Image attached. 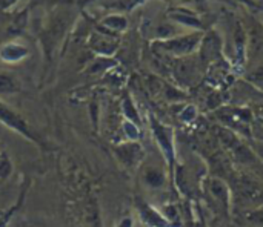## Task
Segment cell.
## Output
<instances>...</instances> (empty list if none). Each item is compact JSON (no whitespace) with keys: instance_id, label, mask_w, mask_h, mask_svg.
Segmentation results:
<instances>
[{"instance_id":"cell-1","label":"cell","mask_w":263,"mask_h":227,"mask_svg":"<svg viewBox=\"0 0 263 227\" xmlns=\"http://www.w3.org/2000/svg\"><path fill=\"white\" fill-rule=\"evenodd\" d=\"M231 204L242 212L263 204V181L251 172L233 171L228 175Z\"/></svg>"},{"instance_id":"cell-2","label":"cell","mask_w":263,"mask_h":227,"mask_svg":"<svg viewBox=\"0 0 263 227\" xmlns=\"http://www.w3.org/2000/svg\"><path fill=\"white\" fill-rule=\"evenodd\" d=\"M216 123L231 129L233 132L239 134L242 138L250 140L253 138V112L251 108L247 106H231L225 105L214 112Z\"/></svg>"},{"instance_id":"cell-3","label":"cell","mask_w":263,"mask_h":227,"mask_svg":"<svg viewBox=\"0 0 263 227\" xmlns=\"http://www.w3.org/2000/svg\"><path fill=\"white\" fill-rule=\"evenodd\" d=\"M149 128L153 132V137L163 155V160L168 168V175L173 180V174L176 169V138L173 128L166 126L160 120H157L154 115H149Z\"/></svg>"},{"instance_id":"cell-4","label":"cell","mask_w":263,"mask_h":227,"mask_svg":"<svg viewBox=\"0 0 263 227\" xmlns=\"http://www.w3.org/2000/svg\"><path fill=\"white\" fill-rule=\"evenodd\" d=\"M173 75L180 88H194L205 77V68L199 57L188 55L174 60Z\"/></svg>"},{"instance_id":"cell-5","label":"cell","mask_w":263,"mask_h":227,"mask_svg":"<svg viewBox=\"0 0 263 227\" xmlns=\"http://www.w3.org/2000/svg\"><path fill=\"white\" fill-rule=\"evenodd\" d=\"M202 38H203V32L202 31H196L193 34L171 37L168 40H160L157 43V48L163 54L171 55L174 58L188 57V55H193L194 52L199 51L200 43H202Z\"/></svg>"},{"instance_id":"cell-6","label":"cell","mask_w":263,"mask_h":227,"mask_svg":"<svg viewBox=\"0 0 263 227\" xmlns=\"http://www.w3.org/2000/svg\"><path fill=\"white\" fill-rule=\"evenodd\" d=\"M203 192L206 194L208 200L217 206V211L230 212L233 209L231 204V191L227 180L220 177H205L202 183Z\"/></svg>"},{"instance_id":"cell-7","label":"cell","mask_w":263,"mask_h":227,"mask_svg":"<svg viewBox=\"0 0 263 227\" xmlns=\"http://www.w3.org/2000/svg\"><path fill=\"white\" fill-rule=\"evenodd\" d=\"M0 123H3L9 129H12L14 132L20 134L26 140H29L32 143H37V137L32 134V131L29 129L25 118L18 112L11 109L6 103H3L2 100H0Z\"/></svg>"},{"instance_id":"cell-8","label":"cell","mask_w":263,"mask_h":227,"mask_svg":"<svg viewBox=\"0 0 263 227\" xmlns=\"http://www.w3.org/2000/svg\"><path fill=\"white\" fill-rule=\"evenodd\" d=\"M222 49H223V42L222 38L219 37V34H216L214 31L208 32V34H203V38H202V43H200V61L203 65V68L206 69L208 65L220 60V58H225L223 54H222Z\"/></svg>"},{"instance_id":"cell-9","label":"cell","mask_w":263,"mask_h":227,"mask_svg":"<svg viewBox=\"0 0 263 227\" xmlns=\"http://www.w3.org/2000/svg\"><path fill=\"white\" fill-rule=\"evenodd\" d=\"M114 154L120 163L128 169H136L145 158L143 146L139 141H125L114 146Z\"/></svg>"},{"instance_id":"cell-10","label":"cell","mask_w":263,"mask_h":227,"mask_svg":"<svg viewBox=\"0 0 263 227\" xmlns=\"http://www.w3.org/2000/svg\"><path fill=\"white\" fill-rule=\"evenodd\" d=\"M134 203H136L137 215H139L142 227H176L165 218V215L159 209L153 208L143 198L137 197Z\"/></svg>"},{"instance_id":"cell-11","label":"cell","mask_w":263,"mask_h":227,"mask_svg":"<svg viewBox=\"0 0 263 227\" xmlns=\"http://www.w3.org/2000/svg\"><path fill=\"white\" fill-rule=\"evenodd\" d=\"M142 180L146 184V188H149L153 191H159V189L165 188V184L168 181V174L163 168L149 164V166H145Z\"/></svg>"},{"instance_id":"cell-12","label":"cell","mask_w":263,"mask_h":227,"mask_svg":"<svg viewBox=\"0 0 263 227\" xmlns=\"http://www.w3.org/2000/svg\"><path fill=\"white\" fill-rule=\"evenodd\" d=\"M170 17H171L173 20L182 23V25H186V26L194 28V29H197V31L202 29V22H200V18H199L194 12H191V11H186V9H176V11L170 12Z\"/></svg>"},{"instance_id":"cell-13","label":"cell","mask_w":263,"mask_h":227,"mask_svg":"<svg viewBox=\"0 0 263 227\" xmlns=\"http://www.w3.org/2000/svg\"><path fill=\"white\" fill-rule=\"evenodd\" d=\"M0 55L5 61H18L26 55V49L20 45L9 43V45L3 46V49L0 51Z\"/></svg>"},{"instance_id":"cell-14","label":"cell","mask_w":263,"mask_h":227,"mask_svg":"<svg viewBox=\"0 0 263 227\" xmlns=\"http://www.w3.org/2000/svg\"><path fill=\"white\" fill-rule=\"evenodd\" d=\"M197 117H199V109L196 105H182V109L177 112V118L185 125L194 123Z\"/></svg>"},{"instance_id":"cell-15","label":"cell","mask_w":263,"mask_h":227,"mask_svg":"<svg viewBox=\"0 0 263 227\" xmlns=\"http://www.w3.org/2000/svg\"><path fill=\"white\" fill-rule=\"evenodd\" d=\"M25 195H26V189H23V191L20 192V197H18V200L14 203V206H11L9 209L0 212V227H8L11 218H12V215H14V214L17 212V209L22 206V203H23V200H25Z\"/></svg>"},{"instance_id":"cell-16","label":"cell","mask_w":263,"mask_h":227,"mask_svg":"<svg viewBox=\"0 0 263 227\" xmlns=\"http://www.w3.org/2000/svg\"><path fill=\"white\" fill-rule=\"evenodd\" d=\"M243 218L251 227H263V204L243 212Z\"/></svg>"},{"instance_id":"cell-17","label":"cell","mask_w":263,"mask_h":227,"mask_svg":"<svg viewBox=\"0 0 263 227\" xmlns=\"http://www.w3.org/2000/svg\"><path fill=\"white\" fill-rule=\"evenodd\" d=\"M123 114H125V120H129L136 125H140V115H139V112H137V109H136V106L129 97H126L123 100Z\"/></svg>"},{"instance_id":"cell-18","label":"cell","mask_w":263,"mask_h":227,"mask_svg":"<svg viewBox=\"0 0 263 227\" xmlns=\"http://www.w3.org/2000/svg\"><path fill=\"white\" fill-rule=\"evenodd\" d=\"M17 91H18L17 81L11 75L0 72V94H12Z\"/></svg>"},{"instance_id":"cell-19","label":"cell","mask_w":263,"mask_h":227,"mask_svg":"<svg viewBox=\"0 0 263 227\" xmlns=\"http://www.w3.org/2000/svg\"><path fill=\"white\" fill-rule=\"evenodd\" d=\"M123 134L126 135L128 141H139L140 135H142L139 125H136L129 120H123Z\"/></svg>"},{"instance_id":"cell-20","label":"cell","mask_w":263,"mask_h":227,"mask_svg":"<svg viewBox=\"0 0 263 227\" xmlns=\"http://www.w3.org/2000/svg\"><path fill=\"white\" fill-rule=\"evenodd\" d=\"M253 155L256 160H259L260 163H263V138H259V137H253L250 140H247Z\"/></svg>"},{"instance_id":"cell-21","label":"cell","mask_w":263,"mask_h":227,"mask_svg":"<svg viewBox=\"0 0 263 227\" xmlns=\"http://www.w3.org/2000/svg\"><path fill=\"white\" fill-rule=\"evenodd\" d=\"M12 172V163L6 152H0V181L6 180Z\"/></svg>"},{"instance_id":"cell-22","label":"cell","mask_w":263,"mask_h":227,"mask_svg":"<svg viewBox=\"0 0 263 227\" xmlns=\"http://www.w3.org/2000/svg\"><path fill=\"white\" fill-rule=\"evenodd\" d=\"M105 25L111 29H116V31H120V29H125L126 28V20L120 15H112V17H108L105 18Z\"/></svg>"},{"instance_id":"cell-23","label":"cell","mask_w":263,"mask_h":227,"mask_svg":"<svg viewBox=\"0 0 263 227\" xmlns=\"http://www.w3.org/2000/svg\"><path fill=\"white\" fill-rule=\"evenodd\" d=\"M251 112H253L254 123H257V126L263 129V103H254L251 106Z\"/></svg>"},{"instance_id":"cell-24","label":"cell","mask_w":263,"mask_h":227,"mask_svg":"<svg viewBox=\"0 0 263 227\" xmlns=\"http://www.w3.org/2000/svg\"><path fill=\"white\" fill-rule=\"evenodd\" d=\"M117 227H136V226H134V220H133L131 217H126V218H123V220L119 223V226Z\"/></svg>"},{"instance_id":"cell-25","label":"cell","mask_w":263,"mask_h":227,"mask_svg":"<svg viewBox=\"0 0 263 227\" xmlns=\"http://www.w3.org/2000/svg\"><path fill=\"white\" fill-rule=\"evenodd\" d=\"M211 227H225V226L222 224V221H216V223H214Z\"/></svg>"},{"instance_id":"cell-26","label":"cell","mask_w":263,"mask_h":227,"mask_svg":"<svg viewBox=\"0 0 263 227\" xmlns=\"http://www.w3.org/2000/svg\"><path fill=\"white\" fill-rule=\"evenodd\" d=\"M259 138H263V137H259Z\"/></svg>"},{"instance_id":"cell-27","label":"cell","mask_w":263,"mask_h":227,"mask_svg":"<svg viewBox=\"0 0 263 227\" xmlns=\"http://www.w3.org/2000/svg\"><path fill=\"white\" fill-rule=\"evenodd\" d=\"M139 227H142V226H139Z\"/></svg>"}]
</instances>
